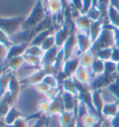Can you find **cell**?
<instances>
[{"label":"cell","mask_w":119,"mask_h":127,"mask_svg":"<svg viewBox=\"0 0 119 127\" xmlns=\"http://www.w3.org/2000/svg\"><path fill=\"white\" fill-rule=\"evenodd\" d=\"M48 15L47 7L42 0H36L35 6L30 11L29 15L25 18L21 31H31L41 23Z\"/></svg>","instance_id":"6da1fadb"},{"label":"cell","mask_w":119,"mask_h":127,"mask_svg":"<svg viewBox=\"0 0 119 127\" xmlns=\"http://www.w3.org/2000/svg\"><path fill=\"white\" fill-rule=\"evenodd\" d=\"M114 46H115V36H114L113 29L109 24L105 23L99 37L92 44L90 50L95 54L99 50L103 49V48H110Z\"/></svg>","instance_id":"7a4b0ae2"},{"label":"cell","mask_w":119,"mask_h":127,"mask_svg":"<svg viewBox=\"0 0 119 127\" xmlns=\"http://www.w3.org/2000/svg\"><path fill=\"white\" fill-rule=\"evenodd\" d=\"M25 17H0V29L7 34L14 36L21 31Z\"/></svg>","instance_id":"3957f363"},{"label":"cell","mask_w":119,"mask_h":127,"mask_svg":"<svg viewBox=\"0 0 119 127\" xmlns=\"http://www.w3.org/2000/svg\"><path fill=\"white\" fill-rule=\"evenodd\" d=\"M21 82H20V79L15 75L14 72H11L7 94L13 105H15V102H16V100L19 97L20 92H21Z\"/></svg>","instance_id":"277c9868"},{"label":"cell","mask_w":119,"mask_h":127,"mask_svg":"<svg viewBox=\"0 0 119 127\" xmlns=\"http://www.w3.org/2000/svg\"><path fill=\"white\" fill-rule=\"evenodd\" d=\"M61 49L64 53V60H67L74 57V51L77 49V41H76V31L72 32L69 38L64 43Z\"/></svg>","instance_id":"5b68a950"},{"label":"cell","mask_w":119,"mask_h":127,"mask_svg":"<svg viewBox=\"0 0 119 127\" xmlns=\"http://www.w3.org/2000/svg\"><path fill=\"white\" fill-rule=\"evenodd\" d=\"M46 76V73L44 72L42 69H36L31 73L27 75L26 77H23L22 79H20L21 85H36L37 84L43 82V79Z\"/></svg>","instance_id":"8992f818"},{"label":"cell","mask_w":119,"mask_h":127,"mask_svg":"<svg viewBox=\"0 0 119 127\" xmlns=\"http://www.w3.org/2000/svg\"><path fill=\"white\" fill-rule=\"evenodd\" d=\"M61 99H62L64 110L73 111V112L76 113L77 104H78L77 95H74L73 94L67 93V92L61 91Z\"/></svg>","instance_id":"52a82bcc"},{"label":"cell","mask_w":119,"mask_h":127,"mask_svg":"<svg viewBox=\"0 0 119 127\" xmlns=\"http://www.w3.org/2000/svg\"><path fill=\"white\" fill-rule=\"evenodd\" d=\"M76 41L77 51H79V55L91 49L92 41L88 33H84V32L76 31Z\"/></svg>","instance_id":"ba28073f"},{"label":"cell","mask_w":119,"mask_h":127,"mask_svg":"<svg viewBox=\"0 0 119 127\" xmlns=\"http://www.w3.org/2000/svg\"><path fill=\"white\" fill-rule=\"evenodd\" d=\"M28 46H29L28 42L15 43V44H13V45L8 48V50H7L6 62H7V60L13 59V58H16V57H19V56H22V55L25 53V50L28 47Z\"/></svg>","instance_id":"9c48e42d"},{"label":"cell","mask_w":119,"mask_h":127,"mask_svg":"<svg viewBox=\"0 0 119 127\" xmlns=\"http://www.w3.org/2000/svg\"><path fill=\"white\" fill-rule=\"evenodd\" d=\"M64 111L63 108L62 99H61V94L53 100H50V106H49V112L47 114L48 117H58L60 114Z\"/></svg>","instance_id":"30bf717a"},{"label":"cell","mask_w":119,"mask_h":127,"mask_svg":"<svg viewBox=\"0 0 119 127\" xmlns=\"http://www.w3.org/2000/svg\"><path fill=\"white\" fill-rule=\"evenodd\" d=\"M91 23H92V21L87 16V14H81L74 21V27L77 32H81L88 34Z\"/></svg>","instance_id":"8fae6325"},{"label":"cell","mask_w":119,"mask_h":127,"mask_svg":"<svg viewBox=\"0 0 119 127\" xmlns=\"http://www.w3.org/2000/svg\"><path fill=\"white\" fill-rule=\"evenodd\" d=\"M73 77L80 83H83V84L88 85H90L91 81H92V75H91L90 71L87 68L83 67V66L78 67Z\"/></svg>","instance_id":"7c38bea8"},{"label":"cell","mask_w":119,"mask_h":127,"mask_svg":"<svg viewBox=\"0 0 119 127\" xmlns=\"http://www.w3.org/2000/svg\"><path fill=\"white\" fill-rule=\"evenodd\" d=\"M119 102H112V103H106L102 108V116L105 120H110L113 117H115L118 112Z\"/></svg>","instance_id":"4fadbf2b"},{"label":"cell","mask_w":119,"mask_h":127,"mask_svg":"<svg viewBox=\"0 0 119 127\" xmlns=\"http://www.w3.org/2000/svg\"><path fill=\"white\" fill-rule=\"evenodd\" d=\"M92 103H93V107H94L96 112L98 113V115L102 119H103L102 116V110L104 106V100L102 97V89L92 91Z\"/></svg>","instance_id":"5bb4252c"},{"label":"cell","mask_w":119,"mask_h":127,"mask_svg":"<svg viewBox=\"0 0 119 127\" xmlns=\"http://www.w3.org/2000/svg\"><path fill=\"white\" fill-rule=\"evenodd\" d=\"M105 21L103 19H101L99 21H92V23L90 25V28H89V32H88V35L90 37L92 44L96 41V39L98 38L100 33L102 32V29L104 27Z\"/></svg>","instance_id":"9a60e30c"},{"label":"cell","mask_w":119,"mask_h":127,"mask_svg":"<svg viewBox=\"0 0 119 127\" xmlns=\"http://www.w3.org/2000/svg\"><path fill=\"white\" fill-rule=\"evenodd\" d=\"M54 29H53V26L51 28L47 29V30H44V31H41V32H37L35 35H34L32 37L31 41L29 43L30 46H41V45L43 44V42L45 41L46 39L48 38L50 34L54 33L53 32Z\"/></svg>","instance_id":"2e32d148"},{"label":"cell","mask_w":119,"mask_h":127,"mask_svg":"<svg viewBox=\"0 0 119 127\" xmlns=\"http://www.w3.org/2000/svg\"><path fill=\"white\" fill-rule=\"evenodd\" d=\"M58 120H59L60 127H68L77 120L76 113L64 110L61 114H60L58 116Z\"/></svg>","instance_id":"e0dca14e"},{"label":"cell","mask_w":119,"mask_h":127,"mask_svg":"<svg viewBox=\"0 0 119 127\" xmlns=\"http://www.w3.org/2000/svg\"><path fill=\"white\" fill-rule=\"evenodd\" d=\"M22 116H23V114L21 113V110H19L17 107L13 105L8 110V112L7 113V115L4 117V120H5L6 124H13L19 118Z\"/></svg>","instance_id":"ac0fdd59"},{"label":"cell","mask_w":119,"mask_h":127,"mask_svg":"<svg viewBox=\"0 0 119 127\" xmlns=\"http://www.w3.org/2000/svg\"><path fill=\"white\" fill-rule=\"evenodd\" d=\"M60 48L58 46L53 47L52 49H49L48 51L44 52V55L42 57V65L45 64H53L56 60L57 56L59 54Z\"/></svg>","instance_id":"d6986e66"},{"label":"cell","mask_w":119,"mask_h":127,"mask_svg":"<svg viewBox=\"0 0 119 127\" xmlns=\"http://www.w3.org/2000/svg\"><path fill=\"white\" fill-rule=\"evenodd\" d=\"M102 119H101L99 116L95 115L93 113L88 112L85 115L83 118H81L80 120H78L80 122V124L85 127H93L96 124H98L100 121H102Z\"/></svg>","instance_id":"ffe728a7"},{"label":"cell","mask_w":119,"mask_h":127,"mask_svg":"<svg viewBox=\"0 0 119 127\" xmlns=\"http://www.w3.org/2000/svg\"><path fill=\"white\" fill-rule=\"evenodd\" d=\"M94 59L95 55L91 50H88V51H86L84 53L80 54L79 55L80 66H83V67L87 68V69L89 70L92 63H93V61H94Z\"/></svg>","instance_id":"44dd1931"},{"label":"cell","mask_w":119,"mask_h":127,"mask_svg":"<svg viewBox=\"0 0 119 127\" xmlns=\"http://www.w3.org/2000/svg\"><path fill=\"white\" fill-rule=\"evenodd\" d=\"M25 63L24 59H23V55L22 56H19L16 58H13L11 60L7 61V71H11V72H15L17 71L19 69H21V66Z\"/></svg>","instance_id":"7402d4cb"},{"label":"cell","mask_w":119,"mask_h":127,"mask_svg":"<svg viewBox=\"0 0 119 127\" xmlns=\"http://www.w3.org/2000/svg\"><path fill=\"white\" fill-rule=\"evenodd\" d=\"M89 71H90L91 75L93 77L100 76V75L103 74L104 73V61H102L100 59L95 57L94 61H93V63L91 65Z\"/></svg>","instance_id":"603a6c76"},{"label":"cell","mask_w":119,"mask_h":127,"mask_svg":"<svg viewBox=\"0 0 119 127\" xmlns=\"http://www.w3.org/2000/svg\"><path fill=\"white\" fill-rule=\"evenodd\" d=\"M60 85L61 91L67 92V93L73 94V95H77L76 87H75L74 78L73 77H68V78H66V79H64V80L60 83Z\"/></svg>","instance_id":"cb8c5ba5"},{"label":"cell","mask_w":119,"mask_h":127,"mask_svg":"<svg viewBox=\"0 0 119 127\" xmlns=\"http://www.w3.org/2000/svg\"><path fill=\"white\" fill-rule=\"evenodd\" d=\"M46 7L48 12L52 16L63 11V6L60 0H49Z\"/></svg>","instance_id":"d4e9b609"},{"label":"cell","mask_w":119,"mask_h":127,"mask_svg":"<svg viewBox=\"0 0 119 127\" xmlns=\"http://www.w3.org/2000/svg\"><path fill=\"white\" fill-rule=\"evenodd\" d=\"M11 71H4L3 73L0 75V97L7 94V89H8V84H9V79H10Z\"/></svg>","instance_id":"484cf974"},{"label":"cell","mask_w":119,"mask_h":127,"mask_svg":"<svg viewBox=\"0 0 119 127\" xmlns=\"http://www.w3.org/2000/svg\"><path fill=\"white\" fill-rule=\"evenodd\" d=\"M12 106H13V104L11 103L7 94L3 95L2 97H0V117L4 118L6 116Z\"/></svg>","instance_id":"4316f807"},{"label":"cell","mask_w":119,"mask_h":127,"mask_svg":"<svg viewBox=\"0 0 119 127\" xmlns=\"http://www.w3.org/2000/svg\"><path fill=\"white\" fill-rule=\"evenodd\" d=\"M108 21L111 26L119 29V10L111 6L108 9Z\"/></svg>","instance_id":"83f0119b"},{"label":"cell","mask_w":119,"mask_h":127,"mask_svg":"<svg viewBox=\"0 0 119 127\" xmlns=\"http://www.w3.org/2000/svg\"><path fill=\"white\" fill-rule=\"evenodd\" d=\"M23 59H24L25 63L35 68V69H40L42 66V58H40V57L23 54Z\"/></svg>","instance_id":"f1b7e54d"},{"label":"cell","mask_w":119,"mask_h":127,"mask_svg":"<svg viewBox=\"0 0 119 127\" xmlns=\"http://www.w3.org/2000/svg\"><path fill=\"white\" fill-rule=\"evenodd\" d=\"M106 90L111 93L112 95L119 102V75L116 76V78L106 87Z\"/></svg>","instance_id":"f546056e"},{"label":"cell","mask_w":119,"mask_h":127,"mask_svg":"<svg viewBox=\"0 0 119 127\" xmlns=\"http://www.w3.org/2000/svg\"><path fill=\"white\" fill-rule=\"evenodd\" d=\"M49 106H50V100H49L46 97L43 99H40L37 102V105H36L37 111L42 115H47L49 112Z\"/></svg>","instance_id":"4dcf8cb0"},{"label":"cell","mask_w":119,"mask_h":127,"mask_svg":"<svg viewBox=\"0 0 119 127\" xmlns=\"http://www.w3.org/2000/svg\"><path fill=\"white\" fill-rule=\"evenodd\" d=\"M112 49L113 47H110V48H103V49L99 50L98 52H96L94 54L96 58L100 59L102 61H108V60H111V56H112Z\"/></svg>","instance_id":"1f68e13d"},{"label":"cell","mask_w":119,"mask_h":127,"mask_svg":"<svg viewBox=\"0 0 119 127\" xmlns=\"http://www.w3.org/2000/svg\"><path fill=\"white\" fill-rule=\"evenodd\" d=\"M107 76L113 77L116 75V63L113 62L112 60H108L104 62V73Z\"/></svg>","instance_id":"d6a6232c"},{"label":"cell","mask_w":119,"mask_h":127,"mask_svg":"<svg viewBox=\"0 0 119 127\" xmlns=\"http://www.w3.org/2000/svg\"><path fill=\"white\" fill-rule=\"evenodd\" d=\"M55 46H56L55 36H54V33H52L43 42V44L41 45V48H42L44 52H46V51H48L49 49H52L53 47H55Z\"/></svg>","instance_id":"836d02e7"},{"label":"cell","mask_w":119,"mask_h":127,"mask_svg":"<svg viewBox=\"0 0 119 127\" xmlns=\"http://www.w3.org/2000/svg\"><path fill=\"white\" fill-rule=\"evenodd\" d=\"M87 16L90 19L91 21H96L101 20L102 18V13L101 11L99 10V8L97 7V6H92L89 8V10L87 12Z\"/></svg>","instance_id":"e575fe53"},{"label":"cell","mask_w":119,"mask_h":127,"mask_svg":"<svg viewBox=\"0 0 119 127\" xmlns=\"http://www.w3.org/2000/svg\"><path fill=\"white\" fill-rule=\"evenodd\" d=\"M24 54H28V55H32V56H36L42 58L44 55V51L42 50L41 46H30L29 45L28 47L26 48Z\"/></svg>","instance_id":"d590c367"},{"label":"cell","mask_w":119,"mask_h":127,"mask_svg":"<svg viewBox=\"0 0 119 127\" xmlns=\"http://www.w3.org/2000/svg\"><path fill=\"white\" fill-rule=\"evenodd\" d=\"M43 83H45L47 85H49L50 88L51 87L60 86L57 77L55 75H53V74H48V75H46L45 77H44V79H43Z\"/></svg>","instance_id":"8d00e7d4"},{"label":"cell","mask_w":119,"mask_h":127,"mask_svg":"<svg viewBox=\"0 0 119 127\" xmlns=\"http://www.w3.org/2000/svg\"><path fill=\"white\" fill-rule=\"evenodd\" d=\"M0 44L6 46L7 48H9V47L14 44L10 36L8 35V34H7V33L4 32V31H2L1 29H0Z\"/></svg>","instance_id":"74e56055"},{"label":"cell","mask_w":119,"mask_h":127,"mask_svg":"<svg viewBox=\"0 0 119 127\" xmlns=\"http://www.w3.org/2000/svg\"><path fill=\"white\" fill-rule=\"evenodd\" d=\"M60 94H61V88H60V86L51 87V88H49L48 93L46 94L45 97L48 98L49 100H53V99H55L56 97H58Z\"/></svg>","instance_id":"f35d334b"},{"label":"cell","mask_w":119,"mask_h":127,"mask_svg":"<svg viewBox=\"0 0 119 127\" xmlns=\"http://www.w3.org/2000/svg\"><path fill=\"white\" fill-rule=\"evenodd\" d=\"M49 88H50V87H49V85H47L45 83H43V82H41V83L37 84L36 85H35V91L37 92L38 94H40V95H43L44 96H45L46 94L48 93Z\"/></svg>","instance_id":"ab89813d"},{"label":"cell","mask_w":119,"mask_h":127,"mask_svg":"<svg viewBox=\"0 0 119 127\" xmlns=\"http://www.w3.org/2000/svg\"><path fill=\"white\" fill-rule=\"evenodd\" d=\"M14 127H31L30 126V121L25 118L24 116L19 118L14 124H13Z\"/></svg>","instance_id":"60d3db41"},{"label":"cell","mask_w":119,"mask_h":127,"mask_svg":"<svg viewBox=\"0 0 119 127\" xmlns=\"http://www.w3.org/2000/svg\"><path fill=\"white\" fill-rule=\"evenodd\" d=\"M70 5L72 7L75 8L76 10L80 11L82 13L83 10V7H84V4H83V0H70Z\"/></svg>","instance_id":"b9f144b4"},{"label":"cell","mask_w":119,"mask_h":127,"mask_svg":"<svg viewBox=\"0 0 119 127\" xmlns=\"http://www.w3.org/2000/svg\"><path fill=\"white\" fill-rule=\"evenodd\" d=\"M7 50H8V48H7V46L2 45V44H0V64L6 62Z\"/></svg>","instance_id":"7bdbcfd3"},{"label":"cell","mask_w":119,"mask_h":127,"mask_svg":"<svg viewBox=\"0 0 119 127\" xmlns=\"http://www.w3.org/2000/svg\"><path fill=\"white\" fill-rule=\"evenodd\" d=\"M111 60L115 63L119 62V48L114 46L112 49V56H111Z\"/></svg>","instance_id":"ee69618b"},{"label":"cell","mask_w":119,"mask_h":127,"mask_svg":"<svg viewBox=\"0 0 119 127\" xmlns=\"http://www.w3.org/2000/svg\"><path fill=\"white\" fill-rule=\"evenodd\" d=\"M110 26H111V25H110ZM111 28L113 29L114 36H115V46L117 47V48H119V29L116 28V27H113V26H111Z\"/></svg>","instance_id":"f6af8a7d"},{"label":"cell","mask_w":119,"mask_h":127,"mask_svg":"<svg viewBox=\"0 0 119 127\" xmlns=\"http://www.w3.org/2000/svg\"><path fill=\"white\" fill-rule=\"evenodd\" d=\"M109 123H110V125L111 127H119V115L116 114L115 117H113L112 119H110Z\"/></svg>","instance_id":"bcb514c9"},{"label":"cell","mask_w":119,"mask_h":127,"mask_svg":"<svg viewBox=\"0 0 119 127\" xmlns=\"http://www.w3.org/2000/svg\"><path fill=\"white\" fill-rule=\"evenodd\" d=\"M110 6L119 10V0H110Z\"/></svg>","instance_id":"7dc6e473"},{"label":"cell","mask_w":119,"mask_h":127,"mask_svg":"<svg viewBox=\"0 0 119 127\" xmlns=\"http://www.w3.org/2000/svg\"><path fill=\"white\" fill-rule=\"evenodd\" d=\"M101 127H111L109 121L103 119V120H102V124H101Z\"/></svg>","instance_id":"c3c4849f"},{"label":"cell","mask_w":119,"mask_h":127,"mask_svg":"<svg viewBox=\"0 0 119 127\" xmlns=\"http://www.w3.org/2000/svg\"><path fill=\"white\" fill-rule=\"evenodd\" d=\"M60 1H61V3H62L63 9L66 8V7L69 6V4H70V0H60Z\"/></svg>","instance_id":"681fc988"},{"label":"cell","mask_w":119,"mask_h":127,"mask_svg":"<svg viewBox=\"0 0 119 127\" xmlns=\"http://www.w3.org/2000/svg\"><path fill=\"white\" fill-rule=\"evenodd\" d=\"M7 125L6 123H5V120H4V118L2 117H0V127H5Z\"/></svg>","instance_id":"f907efd6"},{"label":"cell","mask_w":119,"mask_h":127,"mask_svg":"<svg viewBox=\"0 0 119 127\" xmlns=\"http://www.w3.org/2000/svg\"><path fill=\"white\" fill-rule=\"evenodd\" d=\"M116 73L119 75V62L116 63Z\"/></svg>","instance_id":"816d5d0a"},{"label":"cell","mask_w":119,"mask_h":127,"mask_svg":"<svg viewBox=\"0 0 119 127\" xmlns=\"http://www.w3.org/2000/svg\"><path fill=\"white\" fill-rule=\"evenodd\" d=\"M5 127H14V125L13 124H7Z\"/></svg>","instance_id":"f5cc1de1"},{"label":"cell","mask_w":119,"mask_h":127,"mask_svg":"<svg viewBox=\"0 0 119 127\" xmlns=\"http://www.w3.org/2000/svg\"><path fill=\"white\" fill-rule=\"evenodd\" d=\"M43 2H44V4H45L46 6H47V4H48V2H49V0H42Z\"/></svg>","instance_id":"db71d44e"},{"label":"cell","mask_w":119,"mask_h":127,"mask_svg":"<svg viewBox=\"0 0 119 127\" xmlns=\"http://www.w3.org/2000/svg\"><path fill=\"white\" fill-rule=\"evenodd\" d=\"M3 72H4V71L2 70V69H1V68H0V75H1V74L3 73Z\"/></svg>","instance_id":"11a10c76"},{"label":"cell","mask_w":119,"mask_h":127,"mask_svg":"<svg viewBox=\"0 0 119 127\" xmlns=\"http://www.w3.org/2000/svg\"><path fill=\"white\" fill-rule=\"evenodd\" d=\"M76 127H79V124H78V121H77V126Z\"/></svg>","instance_id":"9f6ffc18"},{"label":"cell","mask_w":119,"mask_h":127,"mask_svg":"<svg viewBox=\"0 0 119 127\" xmlns=\"http://www.w3.org/2000/svg\"><path fill=\"white\" fill-rule=\"evenodd\" d=\"M117 114L119 115V108H118V112H117Z\"/></svg>","instance_id":"6f0895ef"},{"label":"cell","mask_w":119,"mask_h":127,"mask_svg":"<svg viewBox=\"0 0 119 127\" xmlns=\"http://www.w3.org/2000/svg\"><path fill=\"white\" fill-rule=\"evenodd\" d=\"M47 127H48V126H47Z\"/></svg>","instance_id":"680465c9"}]
</instances>
